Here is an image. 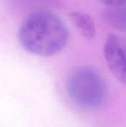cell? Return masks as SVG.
I'll list each match as a JSON object with an SVG mask.
<instances>
[{
  "label": "cell",
  "instance_id": "cell-3",
  "mask_svg": "<svg viewBox=\"0 0 126 127\" xmlns=\"http://www.w3.org/2000/svg\"><path fill=\"white\" fill-rule=\"evenodd\" d=\"M104 59L111 72L122 82L125 83V40L118 35H109L104 47Z\"/></svg>",
  "mask_w": 126,
  "mask_h": 127
},
{
  "label": "cell",
  "instance_id": "cell-1",
  "mask_svg": "<svg viewBox=\"0 0 126 127\" xmlns=\"http://www.w3.org/2000/svg\"><path fill=\"white\" fill-rule=\"evenodd\" d=\"M68 29L61 17L50 11L31 14L21 24L18 40L27 51L51 56L61 51L68 42Z\"/></svg>",
  "mask_w": 126,
  "mask_h": 127
},
{
  "label": "cell",
  "instance_id": "cell-4",
  "mask_svg": "<svg viewBox=\"0 0 126 127\" xmlns=\"http://www.w3.org/2000/svg\"><path fill=\"white\" fill-rule=\"evenodd\" d=\"M70 18L74 27L79 31L84 38L91 40L95 35V24L88 14L75 11L70 14Z\"/></svg>",
  "mask_w": 126,
  "mask_h": 127
},
{
  "label": "cell",
  "instance_id": "cell-5",
  "mask_svg": "<svg viewBox=\"0 0 126 127\" xmlns=\"http://www.w3.org/2000/svg\"><path fill=\"white\" fill-rule=\"evenodd\" d=\"M103 4L108 7H120L124 6L125 0H99Z\"/></svg>",
  "mask_w": 126,
  "mask_h": 127
},
{
  "label": "cell",
  "instance_id": "cell-2",
  "mask_svg": "<svg viewBox=\"0 0 126 127\" xmlns=\"http://www.w3.org/2000/svg\"><path fill=\"white\" fill-rule=\"evenodd\" d=\"M67 92L78 106L94 109L105 100L107 88L104 78L97 69L92 67H79L67 78Z\"/></svg>",
  "mask_w": 126,
  "mask_h": 127
}]
</instances>
